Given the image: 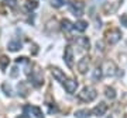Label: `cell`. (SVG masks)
Instances as JSON below:
<instances>
[{
  "label": "cell",
  "instance_id": "cell-23",
  "mask_svg": "<svg viewBox=\"0 0 127 118\" xmlns=\"http://www.w3.org/2000/svg\"><path fill=\"white\" fill-rule=\"evenodd\" d=\"M1 89H3V91H4L6 94L9 96H11L13 94V90H11V86H10V84H7V83H3V84H1Z\"/></svg>",
  "mask_w": 127,
  "mask_h": 118
},
{
  "label": "cell",
  "instance_id": "cell-14",
  "mask_svg": "<svg viewBox=\"0 0 127 118\" xmlns=\"http://www.w3.org/2000/svg\"><path fill=\"white\" fill-rule=\"evenodd\" d=\"M102 76H103V69L100 68V66L93 69V72H92V79H93L95 82H99L100 79H102Z\"/></svg>",
  "mask_w": 127,
  "mask_h": 118
},
{
  "label": "cell",
  "instance_id": "cell-5",
  "mask_svg": "<svg viewBox=\"0 0 127 118\" xmlns=\"http://www.w3.org/2000/svg\"><path fill=\"white\" fill-rule=\"evenodd\" d=\"M83 9H85V4L82 3V1H73L69 4V10H71V13L73 16H76V17H81L82 14H83Z\"/></svg>",
  "mask_w": 127,
  "mask_h": 118
},
{
  "label": "cell",
  "instance_id": "cell-22",
  "mask_svg": "<svg viewBox=\"0 0 127 118\" xmlns=\"http://www.w3.org/2000/svg\"><path fill=\"white\" fill-rule=\"evenodd\" d=\"M3 4L10 7V9H16L17 7V0H3Z\"/></svg>",
  "mask_w": 127,
  "mask_h": 118
},
{
  "label": "cell",
  "instance_id": "cell-20",
  "mask_svg": "<svg viewBox=\"0 0 127 118\" xmlns=\"http://www.w3.org/2000/svg\"><path fill=\"white\" fill-rule=\"evenodd\" d=\"M37 7H38V3H37L35 0H27V1H26V9H27L28 11L35 10Z\"/></svg>",
  "mask_w": 127,
  "mask_h": 118
},
{
  "label": "cell",
  "instance_id": "cell-6",
  "mask_svg": "<svg viewBox=\"0 0 127 118\" xmlns=\"http://www.w3.org/2000/svg\"><path fill=\"white\" fill-rule=\"evenodd\" d=\"M64 60L65 63L68 65V68L72 69L73 68V49L72 46H65V51H64Z\"/></svg>",
  "mask_w": 127,
  "mask_h": 118
},
{
  "label": "cell",
  "instance_id": "cell-25",
  "mask_svg": "<svg viewBox=\"0 0 127 118\" xmlns=\"http://www.w3.org/2000/svg\"><path fill=\"white\" fill-rule=\"evenodd\" d=\"M48 107H50V114H54V113H58V107L55 105V103H48Z\"/></svg>",
  "mask_w": 127,
  "mask_h": 118
},
{
  "label": "cell",
  "instance_id": "cell-30",
  "mask_svg": "<svg viewBox=\"0 0 127 118\" xmlns=\"http://www.w3.org/2000/svg\"><path fill=\"white\" fill-rule=\"evenodd\" d=\"M17 118H27V117H24V115H21V117H17Z\"/></svg>",
  "mask_w": 127,
  "mask_h": 118
},
{
  "label": "cell",
  "instance_id": "cell-32",
  "mask_svg": "<svg viewBox=\"0 0 127 118\" xmlns=\"http://www.w3.org/2000/svg\"><path fill=\"white\" fill-rule=\"evenodd\" d=\"M109 118H113V117H109Z\"/></svg>",
  "mask_w": 127,
  "mask_h": 118
},
{
  "label": "cell",
  "instance_id": "cell-11",
  "mask_svg": "<svg viewBox=\"0 0 127 118\" xmlns=\"http://www.w3.org/2000/svg\"><path fill=\"white\" fill-rule=\"evenodd\" d=\"M76 44L79 45V48L82 49H88L91 48V41H89V38L88 37H78L76 38Z\"/></svg>",
  "mask_w": 127,
  "mask_h": 118
},
{
  "label": "cell",
  "instance_id": "cell-7",
  "mask_svg": "<svg viewBox=\"0 0 127 118\" xmlns=\"http://www.w3.org/2000/svg\"><path fill=\"white\" fill-rule=\"evenodd\" d=\"M103 73L106 75V76H114V75L117 73V68H116V65H114L113 62H110V60L104 62Z\"/></svg>",
  "mask_w": 127,
  "mask_h": 118
},
{
  "label": "cell",
  "instance_id": "cell-8",
  "mask_svg": "<svg viewBox=\"0 0 127 118\" xmlns=\"http://www.w3.org/2000/svg\"><path fill=\"white\" fill-rule=\"evenodd\" d=\"M64 87H65L66 93L73 94V93L76 91V89H78V82L75 80V79H66V82L64 83Z\"/></svg>",
  "mask_w": 127,
  "mask_h": 118
},
{
  "label": "cell",
  "instance_id": "cell-13",
  "mask_svg": "<svg viewBox=\"0 0 127 118\" xmlns=\"http://www.w3.org/2000/svg\"><path fill=\"white\" fill-rule=\"evenodd\" d=\"M7 48H9V51H11V52H16V51L21 49V42H20V39H11V41L7 44Z\"/></svg>",
  "mask_w": 127,
  "mask_h": 118
},
{
  "label": "cell",
  "instance_id": "cell-26",
  "mask_svg": "<svg viewBox=\"0 0 127 118\" xmlns=\"http://www.w3.org/2000/svg\"><path fill=\"white\" fill-rule=\"evenodd\" d=\"M16 62H17V63H23V65H26L27 62H30V60H28L27 58H24V56H21V58H17V59H16Z\"/></svg>",
  "mask_w": 127,
  "mask_h": 118
},
{
  "label": "cell",
  "instance_id": "cell-1",
  "mask_svg": "<svg viewBox=\"0 0 127 118\" xmlns=\"http://www.w3.org/2000/svg\"><path fill=\"white\" fill-rule=\"evenodd\" d=\"M96 96H97V93H96L95 89L91 86H88L78 94V98L81 101H83V103H91V101H93L96 98Z\"/></svg>",
  "mask_w": 127,
  "mask_h": 118
},
{
  "label": "cell",
  "instance_id": "cell-9",
  "mask_svg": "<svg viewBox=\"0 0 127 118\" xmlns=\"http://www.w3.org/2000/svg\"><path fill=\"white\" fill-rule=\"evenodd\" d=\"M51 73H52V76H54V79H57L59 83H65L66 82V76H65V73L61 70V69H58V68H52L51 69Z\"/></svg>",
  "mask_w": 127,
  "mask_h": 118
},
{
  "label": "cell",
  "instance_id": "cell-24",
  "mask_svg": "<svg viewBox=\"0 0 127 118\" xmlns=\"http://www.w3.org/2000/svg\"><path fill=\"white\" fill-rule=\"evenodd\" d=\"M7 65H9V58H7V56H1V58H0V68L4 70V69L7 68Z\"/></svg>",
  "mask_w": 127,
  "mask_h": 118
},
{
  "label": "cell",
  "instance_id": "cell-10",
  "mask_svg": "<svg viewBox=\"0 0 127 118\" xmlns=\"http://www.w3.org/2000/svg\"><path fill=\"white\" fill-rule=\"evenodd\" d=\"M106 111H107V104H104V103H99L95 108L92 110V114L96 115V117H102V115L106 114Z\"/></svg>",
  "mask_w": 127,
  "mask_h": 118
},
{
  "label": "cell",
  "instance_id": "cell-29",
  "mask_svg": "<svg viewBox=\"0 0 127 118\" xmlns=\"http://www.w3.org/2000/svg\"><path fill=\"white\" fill-rule=\"evenodd\" d=\"M96 46H97V51H102V52H103V49H104V48H103V42H97V44H96Z\"/></svg>",
  "mask_w": 127,
  "mask_h": 118
},
{
  "label": "cell",
  "instance_id": "cell-15",
  "mask_svg": "<svg viewBox=\"0 0 127 118\" xmlns=\"http://www.w3.org/2000/svg\"><path fill=\"white\" fill-rule=\"evenodd\" d=\"M86 28H88V23L83 21V20H79V21H76V23L73 24V30H76V31L83 32Z\"/></svg>",
  "mask_w": 127,
  "mask_h": 118
},
{
  "label": "cell",
  "instance_id": "cell-2",
  "mask_svg": "<svg viewBox=\"0 0 127 118\" xmlns=\"http://www.w3.org/2000/svg\"><path fill=\"white\" fill-rule=\"evenodd\" d=\"M24 115L27 118H44L41 108L35 107V105H26L24 107Z\"/></svg>",
  "mask_w": 127,
  "mask_h": 118
},
{
  "label": "cell",
  "instance_id": "cell-31",
  "mask_svg": "<svg viewBox=\"0 0 127 118\" xmlns=\"http://www.w3.org/2000/svg\"><path fill=\"white\" fill-rule=\"evenodd\" d=\"M95 1H103V0H95Z\"/></svg>",
  "mask_w": 127,
  "mask_h": 118
},
{
  "label": "cell",
  "instance_id": "cell-27",
  "mask_svg": "<svg viewBox=\"0 0 127 118\" xmlns=\"http://www.w3.org/2000/svg\"><path fill=\"white\" fill-rule=\"evenodd\" d=\"M120 21H122V24L124 27H127V14H123L122 17H120Z\"/></svg>",
  "mask_w": 127,
  "mask_h": 118
},
{
  "label": "cell",
  "instance_id": "cell-4",
  "mask_svg": "<svg viewBox=\"0 0 127 118\" xmlns=\"http://www.w3.org/2000/svg\"><path fill=\"white\" fill-rule=\"evenodd\" d=\"M30 82H31L32 86L35 87H40L42 83H44V77H42V73L37 69V70H32L31 72V76H30Z\"/></svg>",
  "mask_w": 127,
  "mask_h": 118
},
{
  "label": "cell",
  "instance_id": "cell-17",
  "mask_svg": "<svg viewBox=\"0 0 127 118\" xmlns=\"http://www.w3.org/2000/svg\"><path fill=\"white\" fill-rule=\"evenodd\" d=\"M104 96L107 97V98H110V100H114L116 98V90H114L113 87H106L104 89Z\"/></svg>",
  "mask_w": 127,
  "mask_h": 118
},
{
  "label": "cell",
  "instance_id": "cell-19",
  "mask_svg": "<svg viewBox=\"0 0 127 118\" xmlns=\"http://www.w3.org/2000/svg\"><path fill=\"white\" fill-rule=\"evenodd\" d=\"M69 0H52L51 1V4H52V7H55V9H59V7H62V6L68 4Z\"/></svg>",
  "mask_w": 127,
  "mask_h": 118
},
{
  "label": "cell",
  "instance_id": "cell-3",
  "mask_svg": "<svg viewBox=\"0 0 127 118\" xmlns=\"http://www.w3.org/2000/svg\"><path fill=\"white\" fill-rule=\"evenodd\" d=\"M120 38H122V32H120V30H117V28L110 30V31L106 32V39H107V42H109L110 45L117 44V42L120 41Z\"/></svg>",
  "mask_w": 127,
  "mask_h": 118
},
{
  "label": "cell",
  "instance_id": "cell-28",
  "mask_svg": "<svg viewBox=\"0 0 127 118\" xmlns=\"http://www.w3.org/2000/svg\"><path fill=\"white\" fill-rule=\"evenodd\" d=\"M17 75H18V69H17V68H13V69H11L10 76H11V77H17Z\"/></svg>",
  "mask_w": 127,
  "mask_h": 118
},
{
  "label": "cell",
  "instance_id": "cell-16",
  "mask_svg": "<svg viewBox=\"0 0 127 118\" xmlns=\"http://www.w3.org/2000/svg\"><path fill=\"white\" fill-rule=\"evenodd\" d=\"M61 28H62L65 32H69L73 30V24L69 21V20H62V23H61Z\"/></svg>",
  "mask_w": 127,
  "mask_h": 118
},
{
  "label": "cell",
  "instance_id": "cell-21",
  "mask_svg": "<svg viewBox=\"0 0 127 118\" xmlns=\"http://www.w3.org/2000/svg\"><path fill=\"white\" fill-rule=\"evenodd\" d=\"M26 86H27V83H26V82H20V83H18V94H20V93H21V96H23V97H24V96H27V93H28V91H27V89H26Z\"/></svg>",
  "mask_w": 127,
  "mask_h": 118
},
{
  "label": "cell",
  "instance_id": "cell-18",
  "mask_svg": "<svg viewBox=\"0 0 127 118\" xmlns=\"http://www.w3.org/2000/svg\"><path fill=\"white\" fill-rule=\"evenodd\" d=\"M91 114H92V111H89V110H78L76 113H75V117L76 118H89Z\"/></svg>",
  "mask_w": 127,
  "mask_h": 118
},
{
  "label": "cell",
  "instance_id": "cell-12",
  "mask_svg": "<svg viewBox=\"0 0 127 118\" xmlns=\"http://www.w3.org/2000/svg\"><path fill=\"white\" fill-rule=\"evenodd\" d=\"M88 68H89V56H83L78 63V70L81 73H85L88 70Z\"/></svg>",
  "mask_w": 127,
  "mask_h": 118
}]
</instances>
